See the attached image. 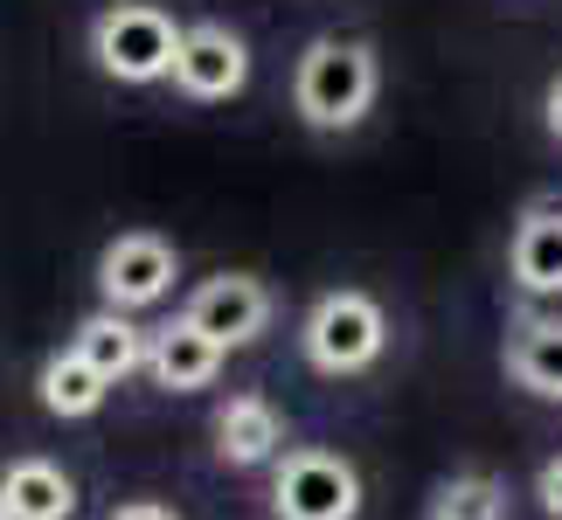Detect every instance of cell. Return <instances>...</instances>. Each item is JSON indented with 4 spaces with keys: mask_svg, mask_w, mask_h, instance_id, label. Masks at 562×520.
Here are the masks:
<instances>
[{
    "mask_svg": "<svg viewBox=\"0 0 562 520\" xmlns=\"http://www.w3.org/2000/svg\"><path fill=\"white\" fill-rule=\"evenodd\" d=\"M292 98H299V112H306V125L340 133V125H355L375 104V56L361 49V42H313V49L299 56Z\"/></svg>",
    "mask_w": 562,
    "mask_h": 520,
    "instance_id": "cell-1",
    "label": "cell"
},
{
    "mask_svg": "<svg viewBox=\"0 0 562 520\" xmlns=\"http://www.w3.org/2000/svg\"><path fill=\"white\" fill-rule=\"evenodd\" d=\"M91 56H98V70L119 77V83H154V77H175L181 29H175V14L154 8V0H119V8L98 14Z\"/></svg>",
    "mask_w": 562,
    "mask_h": 520,
    "instance_id": "cell-2",
    "label": "cell"
},
{
    "mask_svg": "<svg viewBox=\"0 0 562 520\" xmlns=\"http://www.w3.org/2000/svg\"><path fill=\"white\" fill-rule=\"evenodd\" d=\"M382 340H389V327L369 292H327L306 313V361L327 368V375H361L382 354Z\"/></svg>",
    "mask_w": 562,
    "mask_h": 520,
    "instance_id": "cell-3",
    "label": "cell"
},
{
    "mask_svg": "<svg viewBox=\"0 0 562 520\" xmlns=\"http://www.w3.org/2000/svg\"><path fill=\"white\" fill-rule=\"evenodd\" d=\"M271 507H278V520H355L361 513V472L348 459H334V451H292L278 465Z\"/></svg>",
    "mask_w": 562,
    "mask_h": 520,
    "instance_id": "cell-4",
    "label": "cell"
},
{
    "mask_svg": "<svg viewBox=\"0 0 562 520\" xmlns=\"http://www.w3.org/2000/svg\"><path fill=\"white\" fill-rule=\"evenodd\" d=\"M98 285H104V306L139 313V306H154V298H167V285H175V250H167L160 236L133 229L98 257Z\"/></svg>",
    "mask_w": 562,
    "mask_h": 520,
    "instance_id": "cell-5",
    "label": "cell"
},
{
    "mask_svg": "<svg viewBox=\"0 0 562 520\" xmlns=\"http://www.w3.org/2000/svg\"><path fill=\"white\" fill-rule=\"evenodd\" d=\"M188 327H202L215 347H244V340H257L265 334V319H271V292L257 285V278H244V271H223V278H209L202 292L188 298Z\"/></svg>",
    "mask_w": 562,
    "mask_h": 520,
    "instance_id": "cell-6",
    "label": "cell"
},
{
    "mask_svg": "<svg viewBox=\"0 0 562 520\" xmlns=\"http://www.w3.org/2000/svg\"><path fill=\"white\" fill-rule=\"evenodd\" d=\"M175 83L188 98H236L250 83V49H244V35H229V29H181V56H175Z\"/></svg>",
    "mask_w": 562,
    "mask_h": 520,
    "instance_id": "cell-7",
    "label": "cell"
},
{
    "mask_svg": "<svg viewBox=\"0 0 562 520\" xmlns=\"http://www.w3.org/2000/svg\"><path fill=\"white\" fill-rule=\"evenodd\" d=\"M229 347H215L202 327H188V319H175L167 334L146 340V375H154L160 388H175V396H188V388H209L215 368H223Z\"/></svg>",
    "mask_w": 562,
    "mask_h": 520,
    "instance_id": "cell-8",
    "label": "cell"
},
{
    "mask_svg": "<svg viewBox=\"0 0 562 520\" xmlns=\"http://www.w3.org/2000/svg\"><path fill=\"white\" fill-rule=\"evenodd\" d=\"M278 444H285V417L265 396H229V409L215 417V451L229 465H265L278 459Z\"/></svg>",
    "mask_w": 562,
    "mask_h": 520,
    "instance_id": "cell-9",
    "label": "cell"
},
{
    "mask_svg": "<svg viewBox=\"0 0 562 520\" xmlns=\"http://www.w3.org/2000/svg\"><path fill=\"white\" fill-rule=\"evenodd\" d=\"M0 500H8L14 520H70L77 486H70V472L49 465V459H14L8 479H0Z\"/></svg>",
    "mask_w": 562,
    "mask_h": 520,
    "instance_id": "cell-10",
    "label": "cell"
},
{
    "mask_svg": "<svg viewBox=\"0 0 562 520\" xmlns=\"http://www.w3.org/2000/svg\"><path fill=\"white\" fill-rule=\"evenodd\" d=\"M70 347H77V354L98 368L104 382H125L133 368H146V334L133 327V313H119V306L91 313V319L77 327V340H70Z\"/></svg>",
    "mask_w": 562,
    "mask_h": 520,
    "instance_id": "cell-11",
    "label": "cell"
},
{
    "mask_svg": "<svg viewBox=\"0 0 562 520\" xmlns=\"http://www.w3.org/2000/svg\"><path fill=\"white\" fill-rule=\"evenodd\" d=\"M514 285L521 292H562V208H535L514 229Z\"/></svg>",
    "mask_w": 562,
    "mask_h": 520,
    "instance_id": "cell-12",
    "label": "cell"
},
{
    "mask_svg": "<svg viewBox=\"0 0 562 520\" xmlns=\"http://www.w3.org/2000/svg\"><path fill=\"white\" fill-rule=\"evenodd\" d=\"M42 409H49V417H91V409L104 403V388H112V382H104L98 375V368L91 361H83L77 354V347H70V354H56V361H42Z\"/></svg>",
    "mask_w": 562,
    "mask_h": 520,
    "instance_id": "cell-13",
    "label": "cell"
},
{
    "mask_svg": "<svg viewBox=\"0 0 562 520\" xmlns=\"http://www.w3.org/2000/svg\"><path fill=\"white\" fill-rule=\"evenodd\" d=\"M507 375L535 396H562V319H535L507 347Z\"/></svg>",
    "mask_w": 562,
    "mask_h": 520,
    "instance_id": "cell-14",
    "label": "cell"
},
{
    "mask_svg": "<svg viewBox=\"0 0 562 520\" xmlns=\"http://www.w3.org/2000/svg\"><path fill=\"white\" fill-rule=\"evenodd\" d=\"M501 513H507V486L486 479V472H465L430 500V520H501Z\"/></svg>",
    "mask_w": 562,
    "mask_h": 520,
    "instance_id": "cell-15",
    "label": "cell"
},
{
    "mask_svg": "<svg viewBox=\"0 0 562 520\" xmlns=\"http://www.w3.org/2000/svg\"><path fill=\"white\" fill-rule=\"evenodd\" d=\"M542 507L562 520V459H549V465H542Z\"/></svg>",
    "mask_w": 562,
    "mask_h": 520,
    "instance_id": "cell-16",
    "label": "cell"
},
{
    "mask_svg": "<svg viewBox=\"0 0 562 520\" xmlns=\"http://www.w3.org/2000/svg\"><path fill=\"white\" fill-rule=\"evenodd\" d=\"M112 520H181L175 507H160V500H133V507H119Z\"/></svg>",
    "mask_w": 562,
    "mask_h": 520,
    "instance_id": "cell-17",
    "label": "cell"
},
{
    "mask_svg": "<svg viewBox=\"0 0 562 520\" xmlns=\"http://www.w3.org/2000/svg\"><path fill=\"white\" fill-rule=\"evenodd\" d=\"M549 133H555V139H562V77H555V83H549Z\"/></svg>",
    "mask_w": 562,
    "mask_h": 520,
    "instance_id": "cell-18",
    "label": "cell"
},
{
    "mask_svg": "<svg viewBox=\"0 0 562 520\" xmlns=\"http://www.w3.org/2000/svg\"><path fill=\"white\" fill-rule=\"evenodd\" d=\"M0 520H14V513H8V500H0Z\"/></svg>",
    "mask_w": 562,
    "mask_h": 520,
    "instance_id": "cell-19",
    "label": "cell"
}]
</instances>
